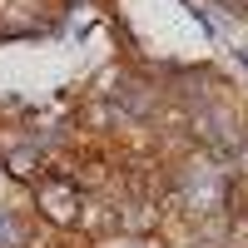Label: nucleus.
Wrapping results in <instances>:
<instances>
[{
	"label": "nucleus",
	"instance_id": "2",
	"mask_svg": "<svg viewBox=\"0 0 248 248\" xmlns=\"http://www.w3.org/2000/svg\"><path fill=\"white\" fill-rule=\"evenodd\" d=\"M79 233H90L94 243H105L119 233V199L109 194H85V209H79V223H75Z\"/></svg>",
	"mask_w": 248,
	"mask_h": 248
},
{
	"label": "nucleus",
	"instance_id": "1",
	"mask_svg": "<svg viewBox=\"0 0 248 248\" xmlns=\"http://www.w3.org/2000/svg\"><path fill=\"white\" fill-rule=\"evenodd\" d=\"M30 203H35V214H40L45 229H75V223H79V209H85V194H79L70 179L45 174V179L30 189Z\"/></svg>",
	"mask_w": 248,
	"mask_h": 248
},
{
	"label": "nucleus",
	"instance_id": "3",
	"mask_svg": "<svg viewBox=\"0 0 248 248\" xmlns=\"http://www.w3.org/2000/svg\"><path fill=\"white\" fill-rule=\"evenodd\" d=\"M159 199H119V233L124 238H154L159 233Z\"/></svg>",
	"mask_w": 248,
	"mask_h": 248
},
{
	"label": "nucleus",
	"instance_id": "4",
	"mask_svg": "<svg viewBox=\"0 0 248 248\" xmlns=\"http://www.w3.org/2000/svg\"><path fill=\"white\" fill-rule=\"evenodd\" d=\"M0 164H5V174L15 184H25V189H35V184L45 179V149H35V144H15V149H5Z\"/></svg>",
	"mask_w": 248,
	"mask_h": 248
},
{
	"label": "nucleus",
	"instance_id": "7",
	"mask_svg": "<svg viewBox=\"0 0 248 248\" xmlns=\"http://www.w3.org/2000/svg\"><path fill=\"white\" fill-rule=\"evenodd\" d=\"M0 119H20V109L10 105V99H0Z\"/></svg>",
	"mask_w": 248,
	"mask_h": 248
},
{
	"label": "nucleus",
	"instance_id": "5",
	"mask_svg": "<svg viewBox=\"0 0 248 248\" xmlns=\"http://www.w3.org/2000/svg\"><path fill=\"white\" fill-rule=\"evenodd\" d=\"M114 85H124V70H119V65H105V70L90 79V94H85V99H109V105H114V94H119Z\"/></svg>",
	"mask_w": 248,
	"mask_h": 248
},
{
	"label": "nucleus",
	"instance_id": "6",
	"mask_svg": "<svg viewBox=\"0 0 248 248\" xmlns=\"http://www.w3.org/2000/svg\"><path fill=\"white\" fill-rule=\"evenodd\" d=\"M50 248H99V243L79 229H50Z\"/></svg>",
	"mask_w": 248,
	"mask_h": 248
}]
</instances>
